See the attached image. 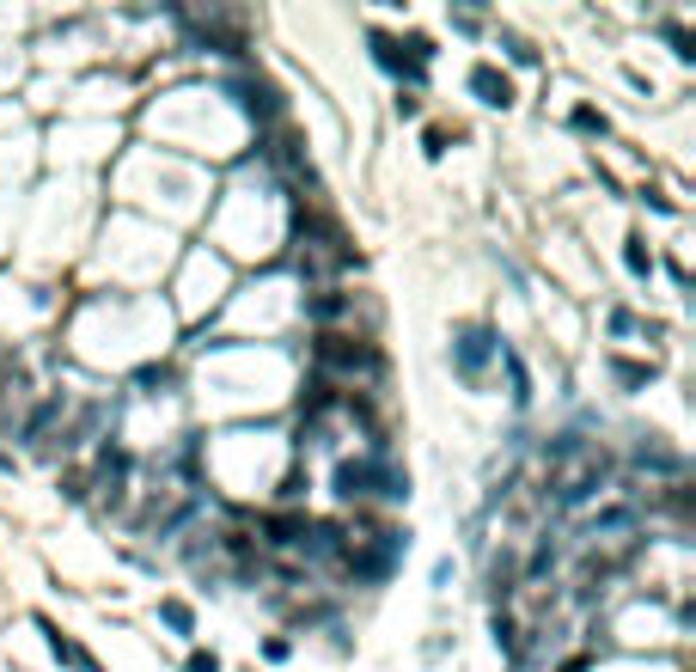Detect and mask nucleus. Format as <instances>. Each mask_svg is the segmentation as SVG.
<instances>
[{
  "instance_id": "obj_5",
  "label": "nucleus",
  "mask_w": 696,
  "mask_h": 672,
  "mask_svg": "<svg viewBox=\"0 0 696 672\" xmlns=\"http://www.w3.org/2000/svg\"><path fill=\"white\" fill-rule=\"evenodd\" d=\"M471 93L483 98V105H495V110H507V105H513L507 74H501V67H489V62H477V67H471Z\"/></svg>"
},
{
  "instance_id": "obj_11",
  "label": "nucleus",
  "mask_w": 696,
  "mask_h": 672,
  "mask_svg": "<svg viewBox=\"0 0 696 672\" xmlns=\"http://www.w3.org/2000/svg\"><path fill=\"white\" fill-rule=\"evenodd\" d=\"M611 373H618L623 385H647V373L654 367H642V361H611Z\"/></svg>"
},
{
  "instance_id": "obj_9",
  "label": "nucleus",
  "mask_w": 696,
  "mask_h": 672,
  "mask_svg": "<svg viewBox=\"0 0 696 672\" xmlns=\"http://www.w3.org/2000/svg\"><path fill=\"white\" fill-rule=\"evenodd\" d=\"M306 312H312L318 324H330V318L349 312V300H342V294H312V300H306Z\"/></svg>"
},
{
  "instance_id": "obj_2",
  "label": "nucleus",
  "mask_w": 696,
  "mask_h": 672,
  "mask_svg": "<svg viewBox=\"0 0 696 672\" xmlns=\"http://www.w3.org/2000/svg\"><path fill=\"white\" fill-rule=\"evenodd\" d=\"M312 355H318V367H324V373H379L385 367L373 343H361V337H336V330H324V337H318Z\"/></svg>"
},
{
  "instance_id": "obj_8",
  "label": "nucleus",
  "mask_w": 696,
  "mask_h": 672,
  "mask_svg": "<svg viewBox=\"0 0 696 672\" xmlns=\"http://www.w3.org/2000/svg\"><path fill=\"white\" fill-rule=\"evenodd\" d=\"M159 618H165L178 636H190V630H196V611H190L184 599H159Z\"/></svg>"
},
{
  "instance_id": "obj_7",
  "label": "nucleus",
  "mask_w": 696,
  "mask_h": 672,
  "mask_svg": "<svg viewBox=\"0 0 696 672\" xmlns=\"http://www.w3.org/2000/svg\"><path fill=\"white\" fill-rule=\"evenodd\" d=\"M62 409H67V392H50V397H43V404L25 416V440H31V447H43V428H50Z\"/></svg>"
},
{
  "instance_id": "obj_13",
  "label": "nucleus",
  "mask_w": 696,
  "mask_h": 672,
  "mask_svg": "<svg viewBox=\"0 0 696 672\" xmlns=\"http://www.w3.org/2000/svg\"><path fill=\"white\" fill-rule=\"evenodd\" d=\"M575 129H587V135H604V117H599V110H587V105H580V110H575Z\"/></svg>"
},
{
  "instance_id": "obj_12",
  "label": "nucleus",
  "mask_w": 696,
  "mask_h": 672,
  "mask_svg": "<svg viewBox=\"0 0 696 672\" xmlns=\"http://www.w3.org/2000/svg\"><path fill=\"white\" fill-rule=\"evenodd\" d=\"M623 264H630L635 276H647V269H654V257L642 250V238H630V245H623Z\"/></svg>"
},
{
  "instance_id": "obj_4",
  "label": "nucleus",
  "mask_w": 696,
  "mask_h": 672,
  "mask_svg": "<svg viewBox=\"0 0 696 672\" xmlns=\"http://www.w3.org/2000/svg\"><path fill=\"white\" fill-rule=\"evenodd\" d=\"M233 93L257 122H281V93L269 86V79H233Z\"/></svg>"
},
{
  "instance_id": "obj_15",
  "label": "nucleus",
  "mask_w": 696,
  "mask_h": 672,
  "mask_svg": "<svg viewBox=\"0 0 696 672\" xmlns=\"http://www.w3.org/2000/svg\"><path fill=\"white\" fill-rule=\"evenodd\" d=\"M0 465H7V452H0Z\"/></svg>"
},
{
  "instance_id": "obj_3",
  "label": "nucleus",
  "mask_w": 696,
  "mask_h": 672,
  "mask_svg": "<svg viewBox=\"0 0 696 672\" xmlns=\"http://www.w3.org/2000/svg\"><path fill=\"white\" fill-rule=\"evenodd\" d=\"M489 355H501L495 330H489V324H464V330H459V343H452V367H459L464 380H477V373L489 367Z\"/></svg>"
},
{
  "instance_id": "obj_10",
  "label": "nucleus",
  "mask_w": 696,
  "mask_h": 672,
  "mask_svg": "<svg viewBox=\"0 0 696 672\" xmlns=\"http://www.w3.org/2000/svg\"><path fill=\"white\" fill-rule=\"evenodd\" d=\"M507 361V380H513V397H520V404H526L532 397V380H526V367H520V355H501Z\"/></svg>"
},
{
  "instance_id": "obj_6",
  "label": "nucleus",
  "mask_w": 696,
  "mask_h": 672,
  "mask_svg": "<svg viewBox=\"0 0 696 672\" xmlns=\"http://www.w3.org/2000/svg\"><path fill=\"white\" fill-rule=\"evenodd\" d=\"M43 636H50V654H55V660H62V666H79V672H98V660H93V654H86V648H79V642H67V636H62V630H55V623H50V618H43Z\"/></svg>"
},
{
  "instance_id": "obj_1",
  "label": "nucleus",
  "mask_w": 696,
  "mask_h": 672,
  "mask_svg": "<svg viewBox=\"0 0 696 672\" xmlns=\"http://www.w3.org/2000/svg\"><path fill=\"white\" fill-rule=\"evenodd\" d=\"M336 495H342V501H367V495L404 501V495H409V477L397 471L385 452H361V459H342V465H336Z\"/></svg>"
},
{
  "instance_id": "obj_14",
  "label": "nucleus",
  "mask_w": 696,
  "mask_h": 672,
  "mask_svg": "<svg viewBox=\"0 0 696 672\" xmlns=\"http://www.w3.org/2000/svg\"><path fill=\"white\" fill-rule=\"evenodd\" d=\"M184 672H221V660H214V654H208V648H196V654H190V660H184Z\"/></svg>"
}]
</instances>
